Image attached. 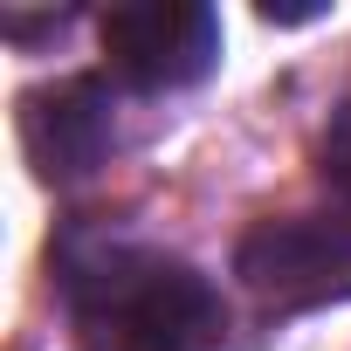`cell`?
I'll return each instance as SVG.
<instances>
[{
	"label": "cell",
	"mask_w": 351,
	"mask_h": 351,
	"mask_svg": "<svg viewBox=\"0 0 351 351\" xmlns=\"http://www.w3.org/2000/svg\"><path fill=\"white\" fill-rule=\"evenodd\" d=\"M83 351H221L228 310L214 282L152 248H97L62 262Z\"/></svg>",
	"instance_id": "cell-1"
},
{
	"label": "cell",
	"mask_w": 351,
	"mask_h": 351,
	"mask_svg": "<svg viewBox=\"0 0 351 351\" xmlns=\"http://www.w3.org/2000/svg\"><path fill=\"white\" fill-rule=\"evenodd\" d=\"M104 56L110 76L145 97L193 90L221 62V14L200 0H131L104 14Z\"/></svg>",
	"instance_id": "cell-2"
},
{
	"label": "cell",
	"mask_w": 351,
	"mask_h": 351,
	"mask_svg": "<svg viewBox=\"0 0 351 351\" xmlns=\"http://www.w3.org/2000/svg\"><path fill=\"white\" fill-rule=\"evenodd\" d=\"M241 282L276 310H317L351 296V221H262L241 255Z\"/></svg>",
	"instance_id": "cell-3"
},
{
	"label": "cell",
	"mask_w": 351,
	"mask_h": 351,
	"mask_svg": "<svg viewBox=\"0 0 351 351\" xmlns=\"http://www.w3.org/2000/svg\"><path fill=\"white\" fill-rule=\"evenodd\" d=\"M21 138L42 180H83V172L104 165L117 117H110V90L97 76H69L56 90H35L21 110Z\"/></svg>",
	"instance_id": "cell-4"
},
{
	"label": "cell",
	"mask_w": 351,
	"mask_h": 351,
	"mask_svg": "<svg viewBox=\"0 0 351 351\" xmlns=\"http://www.w3.org/2000/svg\"><path fill=\"white\" fill-rule=\"evenodd\" d=\"M324 180L351 200V124H337V131H330V145H324Z\"/></svg>",
	"instance_id": "cell-5"
}]
</instances>
